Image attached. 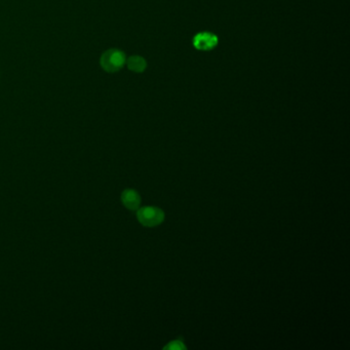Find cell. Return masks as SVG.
Returning a JSON list of instances; mask_svg holds the SVG:
<instances>
[{"mask_svg": "<svg viewBox=\"0 0 350 350\" xmlns=\"http://www.w3.org/2000/svg\"><path fill=\"white\" fill-rule=\"evenodd\" d=\"M218 45V37L211 32H200L193 38V46L199 50H211Z\"/></svg>", "mask_w": 350, "mask_h": 350, "instance_id": "3957f363", "label": "cell"}, {"mask_svg": "<svg viewBox=\"0 0 350 350\" xmlns=\"http://www.w3.org/2000/svg\"><path fill=\"white\" fill-rule=\"evenodd\" d=\"M125 63V53L119 50H109L103 53L101 66L107 72H116L124 67Z\"/></svg>", "mask_w": 350, "mask_h": 350, "instance_id": "7a4b0ae2", "label": "cell"}, {"mask_svg": "<svg viewBox=\"0 0 350 350\" xmlns=\"http://www.w3.org/2000/svg\"><path fill=\"white\" fill-rule=\"evenodd\" d=\"M122 201L126 209L137 211L141 204V196L134 189H125L122 194Z\"/></svg>", "mask_w": 350, "mask_h": 350, "instance_id": "277c9868", "label": "cell"}, {"mask_svg": "<svg viewBox=\"0 0 350 350\" xmlns=\"http://www.w3.org/2000/svg\"><path fill=\"white\" fill-rule=\"evenodd\" d=\"M165 349L166 350H168V349H170V350H183V349H186V346L181 341H172L167 346H165Z\"/></svg>", "mask_w": 350, "mask_h": 350, "instance_id": "8992f818", "label": "cell"}, {"mask_svg": "<svg viewBox=\"0 0 350 350\" xmlns=\"http://www.w3.org/2000/svg\"><path fill=\"white\" fill-rule=\"evenodd\" d=\"M138 221L145 227H155L165 221V213L156 206H144L137 210Z\"/></svg>", "mask_w": 350, "mask_h": 350, "instance_id": "6da1fadb", "label": "cell"}, {"mask_svg": "<svg viewBox=\"0 0 350 350\" xmlns=\"http://www.w3.org/2000/svg\"><path fill=\"white\" fill-rule=\"evenodd\" d=\"M126 64H127V67H128L129 70H132V71L137 72V73L143 72L147 67V63H146L145 59L140 57V56L130 57L127 60Z\"/></svg>", "mask_w": 350, "mask_h": 350, "instance_id": "5b68a950", "label": "cell"}]
</instances>
